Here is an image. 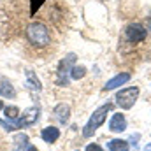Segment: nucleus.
<instances>
[{
	"label": "nucleus",
	"mask_w": 151,
	"mask_h": 151,
	"mask_svg": "<svg viewBox=\"0 0 151 151\" xmlns=\"http://www.w3.org/2000/svg\"><path fill=\"white\" fill-rule=\"evenodd\" d=\"M27 39L35 47H46L51 42V34H49V28L44 23L34 21L27 27Z\"/></svg>",
	"instance_id": "obj_1"
},
{
	"label": "nucleus",
	"mask_w": 151,
	"mask_h": 151,
	"mask_svg": "<svg viewBox=\"0 0 151 151\" xmlns=\"http://www.w3.org/2000/svg\"><path fill=\"white\" fill-rule=\"evenodd\" d=\"M113 109V104H104V106H100L97 111H93V114L90 116V119H88V123L84 125V128H83V135L84 137H91L93 134H95V130L106 121V118H107V113Z\"/></svg>",
	"instance_id": "obj_2"
},
{
	"label": "nucleus",
	"mask_w": 151,
	"mask_h": 151,
	"mask_svg": "<svg viewBox=\"0 0 151 151\" xmlns=\"http://www.w3.org/2000/svg\"><path fill=\"white\" fill-rule=\"evenodd\" d=\"M139 97V88L137 86H128V88H123L116 93V102L121 109H130L135 100Z\"/></svg>",
	"instance_id": "obj_3"
},
{
	"label": "nucleus",
	"mask_w": 151,
	"mask_h": 151,
	"mask_svg": "<svg viewBox=\"0 0 151 151\" xmlns=\"http://www.w3.org/2000/svg\"><path fill=\"white\" fill-rule=\"evenodd\" d=\"M74 63H76V55L74 53L67 55V56L60 62V65H58V77H56V83H58L60 86H67V84H69V76H70V70H72Z\"/></svg>",
	"instance_id": "obj_4"
},
{
	"label": "nucleus",
	"mask_w": 151,
	"mask_h": 151,
	"mask_svg": "<svg viewBox=\"0 0 151 151\" xmlns=\"http://www.w3.org/2000/svg\"><path fill=\"white\" fill-rule=\"evenodd\" d=\"M148 35V30L141 25V23H130L127 28H125V37L128 42H134V44H137V42H142L144 39Z\"/></svg>",
	"instance_id": "obj_5"
},
{
	"label": "nucleus",
	"mask_w": 151,
	"mask_h": 151,
	"mask_svg": "<svg viewBox=\"0 0 151 151\" xmlns=\"http://www.w3.org/2000/svg\"><path fill=\"white\" fill-rule=\"evenodd\" d=\"M39 107H28V109H25L23 114L19 116V119H18V123H16V127L18 128H25V127H32V125H35L39 121Z\"/></svg>",
	"instance_id": "obj_6"
},
{
	"label": "nucleus",
	"mask_w": 151,
	"mask_h": 151,
	"mask_svg": "<svg viewBox=\"0 0 151 151\" xmlns=\"http://www.w3.org/2000/svg\"><path fill=\"white\" fill-rule=\"evenodd\" d=\"M127 128V119L121 113H116L113 114L111 121H109V130L111 132H123Z\"/></svg>",
	"instance_id": "obj_7"
},
{
	"label": "nucleus",
	"mask_w": 151,
	"mask_h": 151,
	"mask_svg": "<svg viewBox=\"0 0 151 151\" xmlns=\"http://www.w3.org/2000/svg\"><path fill=\"white\" fill-rule=\"evenodd\" d=\"M53 114H55V118H56L62 125H65V123L69 121V118H70V107H69L67 104H58V106L55 107Z\"/></svg>",
	"instance_id": "obj_8"
},
{
	"label": "nucleus",
	"mask_w": 151,
	"mask_h": 151,
	"mask_svg": "<svg viewBox=\"0 0 151 151\" xmlns=\"http://www.w3.org/2000/svg\"><path fill=\"white\" fill-rule=\"evenodd\" d=\"M130 79V74L128 72H123V74H118L114 76L113 79H109L107 83H106V86H104V90L107 91V90H114V88H118V86H121V84H125L127 81Z\"/></svg>",
	"instance_id": "obj_9"
},
{
	"label": "nucleus",
	"mask_w": 151,
	"mask_h": 151,
	"mask_svg": "<svg viewBox=\"0 0 151 151\" xmlns=\"http://www.w3.org/2000/svg\"><path fill=\"white\" fill-rule=\"evenodd\" d=\"M40 137L44 142H56L58 137H60V130L56 127H46L42 132H40Z\"/></svg>",
	"instance_id": "obj_10"
},
{
	"label": "nucleus",
	"mask_w": 151,
	"mask_h": 151,
	"mask_svg": "<svg viewBox=\"0 0 151 151\" xmlns=\"http://www.w3.org/2000/svg\"><path fill=\"white\" fill-rule=\"evenodd\" d=\"M0 95L5 97V99H14L16 97V90H14V86L7 79H2L0 81Z\"/></svg>",
	"instance_id": "obj_11"
},
{
	"label": "nucleus",
	"mask_w": 151,
	"mask_h": 151,
	"mask_svg": "<svg viewBox=\"0 0 151 151\" xmlns=\"http://www.w3.org/2000/svg\"><path fill=\"white\" fill-rule=\"evenodd\" d=\"M14 151H27L28 150V135H25V134H18L16 137H14Z\"/></svg>",
	"instance_id": "obj_12"
},
{
	"label": "nucleus",
	"mask_w": 151,
	"mask_h": 151,
	"mask_svg": "<svg viewBox=\"0 0 151 151\" xmlns=\"http://www.w3.org/2000/svg\"><path fill=\"white\" fill-rule=\"evenodd\" d=\"M107 150L109 151H128V142L123 139H113L107 142Z\"/></svg>",
	"instance_id": "obj_13"
},
{
	"label": "nucleus",
	"mask_w": 151,
	"mask_h": 151,
	"mask_svg": "<svg viewBox=\"0 0 151 151\" xmlns=\"http://www.w3.org/2000/svg\"><path fill=\"white\" fill-rule=\"evenodd\" d=\"M4 113H5V118L16 127V123H18V119H19V109H18L16 106H9V107L4 109ZM16 128H18V127H16Z\"/></svg>",
	"instance_id": "obj_14"
},
{
	"label": "nucleus",
	"mask_w": 151,
	"mask_h": 151,
	"mask_svg": "<svg viewBox=\"0 0 151 151\" xmlns=\"http://www.w3.org/2000/svg\"><path fill=\"white\" fill-rule=\"evenodd\" d=\"M27 83H28V86L32 88V90H35V91H40L42 90V84H40V81H39V77L32 70H27Z\"/></svg>",
	"instance_id": "obj_15"
},
{
	"label": "nucleus",
	"mask_w": 151,
	"mask_h": 151,
	"mask_svg": "<svg viewBox=\"0 0 151 151\" xmlns=\"http://www.w3.org/2000/svg\"><path fill=\"white\" fill-rule=\"evenodd\" d=\"M86 76V69L83 67V65H74L72 67V70H70V77L72 79H81V77H84Z\"/></svg>",
	"instance_id": "obj_16"
},
{
	"label": "nucleus",
	"mask_w": 151,
	"mask_h": 151,
	"mask_svg": "<svg viewBox=\"0 0 151 151\" xmlns=\"http://www.w3.org/2000/svg\"><path fill=\"white\" fill-rule=\"evenodd\" d=\"M0 125H2V127H4V128L7 130V132H14V130H18V128H16V127H14V125H12L11 121L7 123L5 119H0Z\"/></svg>",
	"instance_id": "obj_17"
},
{
	"label": "nucleus",
	"mask_w": 151,
	"mask_h": 151,
	"mask_svg": "<svg viewBox=\"0 0 151 151\" xmlns=\"http://www.w3.org/2000/svg\"><path fill=\"white\" fill-rule=\"evenodd\" d=\"M86 151H104V150H102L99 144H88V146H86Z\"/></svg>",
	"instance_id": "obj_18"
},
{
	"label": "nucleus",
	"mask_w": 151,
	"mask_h": 151,
	"mask_svg": "<svg viewBox=\"0 0 151 151\" xmlns=\"http://www.w3.org/2000/svg\"><path fill=\"white\" fill-rule=\"evenodd\" d=\"M27 151H37V148H34V146H28V150Z\"/></svg>",
	"instance_id": "obj_19"
},
{
	"label": "nucleus",
	"mask_w": 151,
	"mask_h": 151,
	"mask_svg": "<svg viewBox=\"0 0 151 151\" xmlns=\"http://www.w3.org/2000/svg\"><path fill=\"white\" fill-rule=\"evenodd\" d=\"M144 151H151V142L148 144V146H146V148H144Z\"/></svg>",
	"instance_id": "obj_20"
},
{
	"label": "nucleus",
	"mask_w": 151,
	"mask_h": 151,
	"mask_svg": "<svg viewBox=\"0 0 151 151\" xmlns=\"http://www.w3.org/2000/svg\"><path fill=\"white\" fill-rule=\"evenodd\" d=\"M2 107H4V106H2V100H0V111H2Z\"/></svg>",
	"instance_id": "obj_21"
},
{
	"label": "nucleus",
	"mask_w": 151,
	"mask_h": 151,
	"mask_svg": "<svg viewBox=\"0 0 151 151\" xmlns=\"http://www.w3.org/2000/svg\"><path fill=\"white\" fill-rule=\"evenodd\" d=\"M150 27H151V21H150Z\"/></svg>",
	"instance_id": "obj_22"
}]
</instances>
